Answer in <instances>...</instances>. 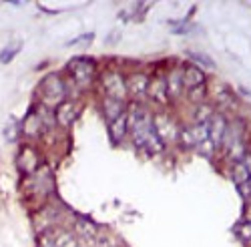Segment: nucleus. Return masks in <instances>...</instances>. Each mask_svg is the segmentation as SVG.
I'll return each instance as SVG.
<instances>
[{
    "mask_svg": "<svg viewBox=\"0 0 251 247\" xmlns=\"http://www.w3.org/2000/svg\"><path fill=\"white\" fill-rule=\"evenodd\" d=\"M127 117H129V133L137 149H143L151 155H157L165 149V143L155 133L153 115L145 102H131L127 107Z\"/></svg>",
    "mask_w": 251,
    "mask_h": 247,
    "instance_id": "f257e3e1",
    "label": "nucleus"
},
{
    "mask_svg": "<svg viewBox=\"0 0 251 247\" xmlns=\"http://www.w3.org/2000/svg\"><path fill=\"white\" fill-rule=\"evenodd\" d=\"M56 125L54 121V111L47 105H38L34 107V111H30L25 121L20 123V135H25L28 139H38L40 135H45L47 131H50V127Z\"/></svg>",
    "mask_w": 251,
    "mask_h": 247,
    "instance_id": "f03ea898",
    "label": "nucleus"
},
{
    "mask_svg": "<svg viewBox=\"0 0 251 247\" xmlns=\"http://www.w3.org/2000/svg\"><path fill=\"white\" fill-rule=\"evenodd\" d=\"M67 73L78 89H89L97 78V60L89 56H76L69 60Z\"/></svg>",
    "mask_w": 251,
    "mask_h": 247,
    "instance_id": "7ed1b4c3",
    "label": "nucleus"
},
{
    "mask_svg": "<svg viewBox=\"0 0 251 247\" xmlns=\"http://www.w3.org/2000/svg\"><path fill=\"white\" fill-rule=\"evenodd\" d=\"M40 105H47V107H50V105H60L62 100L67 99V95H69V89H67V80L62 78L60 74H56V73H52V74H49L43 82H40Z\"/></svg>",
    "mask_w": 251,
    "mask_h": 247,
    "instance_id": "20e7f679",
    "label": "nucleus"
},
{
    "mask_svg": "<svg viewBox=\"0 0 251 247\" xmlns=\"http://www.w3.org/2000/svg\"><path fill=\"white\" fill-rule=\"evenodd\" d=\"M100 87L104 91V97H111L117 100H127V78H125L119 71H104L100 74Z\"/></svg>",
    "mask_w": 251,
    "mask_h": 247,
    "instance_id": "39448f33",
    "label": "nucleus"
},
{
    "mask_svg": "<svg viewBox=\"0 0 251 247\" xmlns=\"http://www.w3.org/2000/svg\"><path fill=\"white\" fill-rule=\"evenodd\" d=\"M153 127H155L157 137L163 143H177L181 125L175 121V117H171L169 113H157V115H153Z\"/></svg>",
    "mask_w": 251,
    "mask_h": 247,
    "instance_id": "423d86ee",
    "label": "nucleus"
},
{
    "mask_svg": "<svg viewBox=\"0 0 251 247\" xmlns=\"http://www.w3.org/2000/svg\"><path fill=\"white\" fill-rule=\"evenodd\" d=\"M16 169L20 175L30 177L40 169V155L36 147L32 145H23L16 153Z\"/></svg>",
    "mask_w": 251,
    "mask_h": 247,
    "instance_id": "0eeeda50",
    "label": "nucleus"
},
{
    "mask_svg": "<svg viewBox=\"0 0 251 247\" xmlns=\"http://www.w3.org/2000/svg\"><path fill=\"white\" fill-rule=\"evenodd\" d=\"M149 85H151V76L143 71L131 73L127 76V93L129 97H133V102H145L149 93Z\"/></svg>",
    "mask_w": 251,
    "mask_h": 247,
    "instance_id": "6e6552de",
    "label": "nucleus"
},
{
    "mask_svg": "<svg viewBox=\"0 0 251 247\" xmlns=\"http://www.w3.org/2000/svg\"><path fill=\"white\" fill-rule=\"evenodd\" d=\"M78 113H80V105L76 100H62L54 109V121H56L58 127L67 129L78 119Z\"/></svg>",
    "mask_w": 251,
    "mask_h": 247,
    "instance_id": "1a4fd4ad",
    "label": "nucleus"
},
{
    "mask_svg": "<svg viewBox=\"0 0 251 247\" xmlns=\"http://www.w3.org/2000/svg\"><path fill=\"white\" fill-rule=\"evenodd\" d=\"M227 117L223 113H213L211 121H209V139L213 141L215 147H221L223 145V139H225V133H227Z\"/></svg>",
    "mask_w": 251,
    "mask_h": 247,
    "instance_id": "9d476101",
    "label": "nucleus"
},
{
    "mask_svg": "<svg viewBox=\"0 0 251 247\" xmlns=\"http://www.w3.org/2000/svg\"><path fill=\"white\" fill-rule=\"evenodd\" d=\"M100 111L107 119V123H113L117 117H121L123 113H127V100H117L111 97H102L100 99Z\"/></svg>",
    "mask_w": 251,
    "mask_h": 247,
    "instance_id": "9b49d317",
    "label": "nucleus"
},
{
    "mask_svg": "<svg viewBox=\"0 0 251 247\" xmlns=\"http://www.w3.org/2000/svg\"><path fill=\"white\" fill-rule=\"evenodd\" d=\"M147 97L155 102V105H167L171 99H169V91H167V82H165V76H155L151 78V85H149V93Z\"/></svg>",
    "mask_w": 251,
    "mask_h": 247,
    "instance_id": "f8f14e48",
    "label": "nucleus"
},
{
    "mask_svg": "<svg viewBox=\"0 0 251 247\" xmlns=\"http://www.w3.org/2000/svg\"><path fill=\"white\" fill-rule=\"evenodd\" d=\"M109 135H111V141L115 143V145H121V143L127 139V135H129V117H127V113H123L113 123H109Z\"/></svg>",
    "mask_w": 251,
    "mask_h": 247,
    "instance_id": "ddd939ff",
    "label": "nucleus"
},
{
    "mask_svg": "<svg viewBox=\"0 0 251 247\" xmlns=\"http://www.w3.org/2000/svg\"><path fill=\"white\" fill-rule=\"evenodd\" d=\"M205 80H207V76L199 67H195V65H185L183 67V85H185L187 91L197 89V87H205Z\"/></svg>",
    "mask_w": 251,
    "mask_h": 247,
    "instance_id": "4468645a",
    "label": "nucleus"
},
{
    "mask_svg": "<svg viewBox=\"0 0 251 247\" xmlns=\"http://www.w3.org/2000/svg\"><path fill=\"white\" fill-rule=\"evenodd\" d=\"M165 82H167V91H169V99H179L185 91L183 85V69H171L165 74Z\"/></svg>",
    "mask_w": 251,
    "mask_h": 247,
    "instance_id": "2eb2a0df",
    "label": "nucleus"
},
{
    "mask_svg": "<svg viewBox=\"0 0 251 247\" xmlns=\"http://www.w3.org/2000/svg\"><path fill=\"white\" fill-rule=\"evenodd\" d=\"M76 231L80 233L82 239L93 243V245L99 239V225L95 221H91L89 217H76Z\"/></svg>",
    "mask_w": 251,
    "mask_h": 247,
    "instance_id": "dca6fc26",
    "label": "nucleus"
},
{
    "mask_svg": "<svg viewBox=\"0 0 251 247\" xmlns=\"http://www.w3.org/2000/svg\"><path fill=\"white\" fill-rule=\"evenodd\" d=\"M211 117H213V109H211V105H207V102H203V105H195V111H193V123H197V125H209Z\"/></svg>",
    "mask_w": 251,
    "mask_h": 247,
    "instance_id": "f3484780",
    "label": "nucleus"
},
{
    "mask_svg": "<svg viewBox=\"0 0 251 247\" xmlns=\"http://www.w3.org/2000/svg\"><path fill=\"white\" fill-rule=\"evenodd\" d=\"M20 49H23V40H12L10 45H6L2 50H0V63L2 65L12 63V58L20 52Z\"/></svg>",
    "mask_w": 251,
    "mask_h": 247,
    "instance_id": "a211bd4d",
    "label": "nucleus"
},
{
    "mask_svg": "<svg viewBox=\"0 0 251 247\" xmlns=\"http://www.w3.org/2000/svg\"><path fill=\"white\" fill-rule=\"evenodd\" d=\"M189 58L193 60V65L195 67H205V69H215V60L209 56V54H205V52H201V50H189Z\"/></svg>",
    "mask_w": 251,
    "mask_h": 247,
    "instance_id": "6ab92c4d",
    "label": "nucleus"
},
{
    "mask_svg": "<svg viewBox=\"0 0 251 247\" xmlns=\"http://www.w3.org/2000/svg\"><path fill=\"white\" fill-rule=\"evenodd\" d=\"M231 177H233V181H235L237 187H239V185H243L245 181L251 179L249 173H247V169H245V165H243L241 161H235V163H233V167H231Z\"/></svg>",
    "mask_w": 251,
    "mask_h": 247,
    "instance_id": "aec40b11",
    "label": "nucleus"
},
{
    "mask_svg": "<svg viewBox=\"0 0 251 247\" xmlns=\"http://www.w3.org/2000/svg\"><path fill=\"white\" fill-rule=\"evenodd\" d=\"M2 137H4V141H8V143H16V141H18V137H20V125H18L14 119H10V121L6 123V127L2 129Z\"/></svg>",
    "mask_w": 251,
    "mask_h": 247,
    "instance_id": "412c9836",
    "label": "nucleus"
},
{
    "mask_svg": "<svg viewBox=\"0 0 251 247\" xmlns=\"http://www.w3.org/2000/svg\"><path fill=\"white\" fill-rule=\"evenodd\" d=\"M56 247H78V237L73 231H62L56 237Z\"/></svg>",
    "mask_w": 251,
    "mask_h": 247,
    "instance_id": "4be33fe9",
    "label": "nucleus"
},
{
    "mask_svg": "<svg viewBox=\"0 0 251 247\" xmlns=\"http://www.w3.org/2000/svg\"><path fill=\"white\" fill-rule=\"evenodd\" d=\"M36 247H56V237L49 229L40 231L36 235Z\"/></svg>",
    "mask_w": 251,
    "mask_h": 247,
    "instance_id": "5701e85b",
    "label": "nucleus"
},
{
    "mask_svg": "<svg viewBox=\"0 0 251 247\" xmlns=\"http://www.w3.org/2000/svg\"><path fill=\"white\" fill-rule=\"evenodd\" d=\"M187 97H189V100L195 102V105H203V102H205V97H207V87L189 89V91H187Z\"/></svg>",
    "mask_w": 251,
    "mask_h": 247,
    "instance_id": "b1692460",
    "label": "nucleus"
},
{
    "mask_svg": "<svg viewBox=\"0 0 251 247\" xmlns=\"http://www.w3.org/2000/svg\"><path fill=\"white\" fill-rule=\"evenodd\" d=\"M215 145H213V141L211 139H207V141H203V143H199V145L195 147V151L197 153H201L203 157H213L215 155Z\"/></svg>",
    "mask_w": 251,
    "mask_h": 247,
    "instance_id": "393cba45",
    "label": "nucleus"
},
{
    "mask_svg": "<svg viewBox=\"0 0 251 247\" xmlns=\"http://www.w3.org/2000/svg\"><path fill=\"white\" fill-rule=\"evenodd\" d=\"M237 233H239V239L241 241H245V243H249L251 241V221L247 219V221H243L239 227H237Z\"/></svg>",
    "mask_w": 251,
    "mask_h": 247,
    "instance_id": "a878e982",
    "label": "nucleus"
},
{
    "mask_svg": "<svg viewBox=\"0 0 251 247\" xmlns=\"http://www.w3.org/2000/svg\"><path fill=\"white\" fill-rule=\"evenodd\" d=\"M239 193H241V197H243L245 203H251V179L245 181L243 185H239Z\"/></svg>",
    "mask_w": 251,
    "mask_h": 247,
    "instance_id": "bb28decb",
    "label": "nucleus"
},
{
    "mask_svg": "<svg viewBox=\"0 0 251 247\" xmlns=\"http://www.w3.org/2000/svg\"><path fill=\"white\" fill-rule=\"evenodd\" d=\"M93 40V32H89V34H85V36H78V38H75V40H71L69 45H76V43H85V45H89Z\"/></svg>",
    "mask_w": 251,
    "mask_h": 247,
    "instance_id": "cd10ccee",
    "label": "nucleus"
},
{
    "mask_svg": "<svg viewBox=\"0 0 251 247\" xmlns=\"http://www.w3.org/2000/svg\"><path fill=\"white\" fill-rule=\"evenodd\" d=\"M241 163L245 165V169H247V173H249V177H251V153H245V155L241 157Z\"/></svg>",
    "mask_w": 251,
    "mask_h": 247,
    "instance_id": "c85d7f7f",
    "label": "nucleus"
},
{
    "mask_svg": "<svg viewBox=\"0 0 251 247\" xmlns=\"http://www.w3.org/2000/svg\"><path fill=\"white\" fill-rule=\"evenodd\" d=\"M119 40H121V32H119V30H113L111 36L107 38V45H117Z\"/></svg>",
    "mask_w": 251,
    "mask_h": 247,
    "instance_id": "c756f323",
    "label": "nucleus"
}]
</instances>
